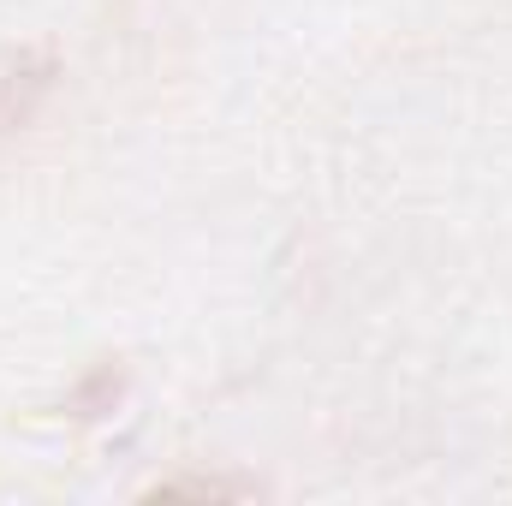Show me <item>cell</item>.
I'll return each instance as SVG.
<instances>
[{
	"instance_id": "cell-1",
	"label": "cell",
	"mask_w": 512,
	"mask_h": 506,
	"mask_svg": "<svg viewBox=\"0 0 512 506\" xmlns=\"http://www.w3.org/2000/svg\"><path fill=\"white\" fill-rule=\"evenodd\" d=\"M60 84V60L42 42H18L0 48V131H18L42 114V102Z\"/></svg>"
},
{
	"instance_id": "cell-2",
	"label": "cell",
	"mask_w": 512,
	"mask_h": 506,
	"mask_svg": "<svg viewBox=\"0 0 512 506\" xmlns=\"http://www.w3.org/2000/svg\"><path fill=\"white\" fill-rule=\"evenodd\" d=\"M155 495L161 501H173V495H191V501H245V495H256L251 483H215V477H173V483H155Z\"/></svg>"
}]
</instances>
